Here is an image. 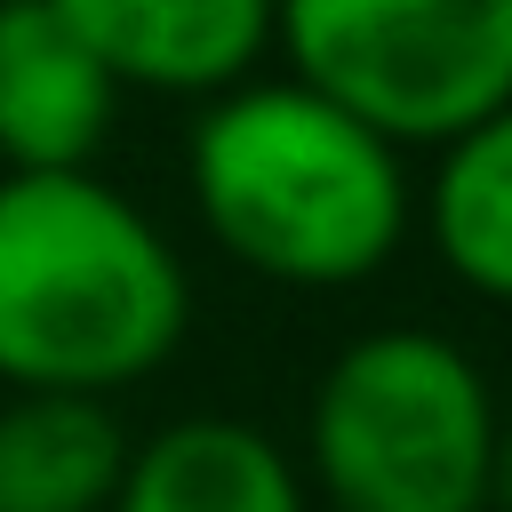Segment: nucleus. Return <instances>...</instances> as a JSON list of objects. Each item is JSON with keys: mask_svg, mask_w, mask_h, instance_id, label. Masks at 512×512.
<instances>
[{"mask_svg": "<svg viewBox=\"0 0 512 512\" xmlns=\"http://www.w3.org/2000/svg\"><path fill=\"white\" fill-rule=\"evenodd\" d=\"M184 184L208 240L280 288H360L416 224L408 160L304 80L208 96L184 136Z\"/></svg>", "mask_w": 512, "mask_h": 512, "instance_id": "nucleus-1", "label": "nucleus"}, {"mask_svg": "<svg viewBox=\"0 0 512 512\" xmlns=\"http://www.w3.org/2000/svg\"><path fill=\"white\" fill-rule=\"evenodd\" d=\"M192 328L168 232L104 176H0V384L104 400Z\"/></svg>", "mask_w": 512, "mask_h": 512, "instance_id": "nucleus-2", "label": "nucleus"}, {"mask_svg": "<svg viewBox=\"0 0 512 512\" xmlns=\"http://www.w3.org/2000/svg\"><path fill=\"white\" fill-rule=\"evenodd\" d=\"M496 384L440 328L352 336L304 408V456L336 512H488Z\"/></svg>", "mask_w": 512, "mask_h": 512, "instance_id": "nucleus-3", "label": "nucleus"}, {"mask_svg": "<svg viewBox=\"0 0 512 512\" xmlns=\"http://www.w3.org/2000/svg\"><path fill=\"white\" fill-rule=\"evenodd\" d=\"M288 80L392 152L456 144L512 104V0H272Z\"/></svg>", "mask_w": 512, "mask_h": 512, "instance_id": "nucleus-4", "label": "nucleus"}, {"mask_svg": "<svg viewBox=\"0 0 512 512\" xmlns=\"http://www.w3.org/2000/svg\"><path fill=\"white\" fill-rule=\"evenodd\" d=\"M112 88L224 96L272 48V0H48Z\"/></svg>", "mask_w": 512, "mask_h": 512, "instance_id": "nucleus-5", "label": "nucleus"}, {"mask_svg": "<svg viewBox=\"0 0 512 512\" xmlns=\"http://www.w3.org/2000/svg\"><path fill=\"white\" fill-rule=\"evenodd\" d=\"M120 88L48 0H0V160L8 176H80L112 136Z\"/></svg>", "mask_w": 512, "mask_h": 512, "instance_id": "nucleus-6", "label": "nucleus"}, {"mask_svg": "<svg viewBox=\"0 0 512 512\" xmlns=\"http://www.w3.org/2000/svg\"><path fill=\"white\" fill-rule=\"evenodd\" d=\"M112 512H312L296 456L240 416H176L128 448Z\"/></svg>", "mask_w": 512, "mask_h": 512, "instance_id": "nucleus-7", "label": "nucleus"}, {"mask_svg": "<svg viewBox=\"0 0 512 512\" xmlns=\"http://www.w3.org/2000/svg\"><path fill=\"white\" fill-rule=\"evenodd\" d=\"M128 432L104 400L16 392L0 408V512H112Z\"/></svg>", "mask_w": 512, "mask_h": 512, "instance_id": "nucleus-8", "label": "nucleus"}, {"mask_svg": "<svg viewBox=\"0 0 512 512\" xmlns=\"http://www.w3.org/2000/svg\"><path fill=\"white\" fill-rule=\"evenodd\" d=\"M424 232L448 280L512 304V104L440 144V168L424 184Z\"/></svg>", "mask_w": 512, "mask_h": 512, "instance_id": "nucleus-9", "label": "nucleus"}, {"mask_svg": "<svg viewBox=\"0 0 512 512\" xmlns=\"http://www.w3.org/2000/svg\"><path fill=\"white\" fill-rule=\"evenodd\" d=\"M488 512H512V416L496 424V464H488Z\"/></svg>", "mask_w": 512, "mask_h": 512, "instance_id": "nucleus-10", "label": "nucleus"}]
</instances>
